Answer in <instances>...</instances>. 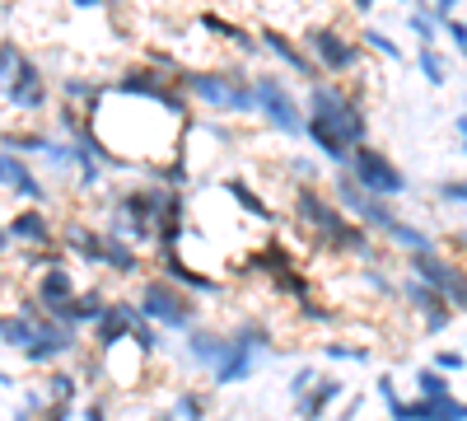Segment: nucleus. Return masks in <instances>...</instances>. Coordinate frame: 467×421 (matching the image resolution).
Wrapping results in <instances>:
<instances>
[{"label": "nucleus", "instance_id": "6", "mask_svg": "<svg viewBox=\"0 0 467 421\" xmlns=\"http://www.w3.org/2000/svg\"><path fill=\"white\" fill-rule=\"evenodd\" d=\"M66 290H70V286H66V277H47V286H43V295H47V300H61Z\"/></svg>", "mask_w": 467, "mask_h": 421}, {"label": "nucleus", "instance_id": "4", "mask_svg": "<svg viewBox=\"0 0 467 421\" xmlns=\"http://www.w3.org/2000/svg\"><path fill=\"white\" fill-rule=\"evenodd\" d=\"M262 94H266V108H271V112H276V118H281L285 127H295V112H290V108L281 103V94H276V85H262Z\"/></svg>", "mask_w": 467, "mask_h": 421}, {"label": "nucleus", "instance_id": "9", "mask_svg": "<svg viewBox=\"0 0 467 421\" xmlns=\"http://www.w3.org/2000/svg\"><path fill=\"white\" fill-rule=\"evenodd\" d=\"M444 197H458V202H467V183H449V187H444Z\"/></svg>", "mask_w": 467, "mask_h": 421}, {"label": "nucleus", "instance_id": "7", "mask_svg": "<svg viewBox=\"0 0 467 421\" xmlns=\"http://www.w3.org/2000/svg\"><path fill=\"white\" fill-rule=\"evenodd\" d=\"M420 389L431 394V398H440V394H444V379H440V374H420Z\"/></svg>", "mask_w": 467, "mask_h": 421}, {"label": "nucleus", "instance_id": "3", "mask_svg": "<svg viewBox=\"0 0 467 421\" xmlns=\"http://www.w3.org/2000/svg\"><path fill=\"white\" fill-rule=\"evenodd\" d=\"M145 310H150V314H160L164 323H187L182 300L169 295V286H150V290H145Z\"/></svg>", "mask_w": 467, "mask_h": 421}, {"label": "nucleus", "instance_id": "1", "mask_svg": "<svg viewBox=\"0 0 467 421\" xmlns=\"http://www.w3.org/2000/svg\"><path fill=\"white\" fill-rule=\"evenodd\" d=\"M416 272H420V277H431L435 290H440L444 300H453V304H462V310H467V277L458 272V267L440 262L431 248H425V253H416Z\"/></svg>", "mask_w": 467, "mask_h": 421}, {"label": "nucleus", "instance_id": "8", "mask_svg": "<svg viewBox=\"0 0 467 421\" xmlns=\"http://www.w3.org/2000/svg\"><path fill=\"white\" fill-rule=\"evenodd\" d=\"M435 365H440V370H462V356H458V352H440Z\"/></svg>", "mask_w": 467, "mask_h": 421}, {"label": "nucleus", "instance_id": "5", "mask_svg": "<svg viewBox=\"0 0 467 421\" xmlns=\"http://www.w3.org/2000/svg\"><path fill=\"white\" fill-rule=\"evenodd\" d=\"M318 47H323V52L332 57L327 66H346V61H350V52H346L341 43H332V37H327V33H318Z\"/></svg>", "mask_w": 467, "mask_h": 421}, {"label": "nucleus", "instance_id": "2", "mask_svg": "<svg viewBox=\"0 0 467 421\" xmlns=\"http://www.w3.org/2000/svg\"><path fill=\"white\" fill-rule=\"evenodd\" d=\"M360 178L379 187V193H402V174H393V164L379 155H360Z\"/></svg>", "mask_w": 467, "mask_h": 421}, {"label": "nucleus", "instance_id": "10", "mask_svg": "<svg viewBox=\"0 0 467 421\" xmlns=\"http://www.w3.org/2000/svg\"><path fill=\"white\" fill-rule=\"evenodd\" d=\"M80 5H89V0H80Z\"/></svg>", "mask_w": 467, "mask_h": 421}]
</instances>
